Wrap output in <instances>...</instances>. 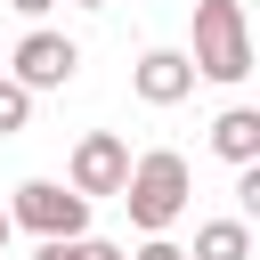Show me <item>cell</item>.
Listing matches in <instances>:
<instances>
[{
    "label": "cell",
    "mask_w": 260,
    "mask_h": 260,
    "mask_svg": "<svg viewBox=\"0 0 260 260\" xmlns=\"http://www.w3.org/2000/svg\"><path fill=\"white\" fill-rule=\"evenodd\" d=\"M187 195H195V171H187V154H179V146L130 154V179H122V211H130V228L171 236V228L187 219Z\"/></svg>",
    "instance_id": "1"
},
{
    "label": "cell",
    "mask_w": 260,
    "mask_h": 260,
    "mask_svg": "<svg viewBox=\"0 0 260 260\" xmlns=\"http://www.w3.org/2000/svg\"><path fill=\"white\" fill-rule=\"evenodd\" d=\"M195 81H244L252 73V16L244 0H195Z\"/></svg>",
    "instance_id": "2"
},
{
    "label": "cell",
    "mask_w": 260,
    "mask_h": 260,
    "mask_svg": "<svg viewBox=\"0 0 260 260\" xmlns=\"http://www.w3.org/2000/svg\"><path fill=\"white\" fill-rule=\"evenodd\" d=\"M8 228H32L41 244H81L89 236V203L65 187V179H24L8 195Z\"/></svg>",
    "instance_id": "3"
},
{
    "label": "cell",
    "mask_w": 260,
    "mask_h": 260,
    "mask_svg": "<svg viewBox=\"0 0 260 260\" xmlns=\"http://www.w3.org/2000/svg\"><path fill=\"white\" fill-rule=\"evenodd\" d=\"M73 73H81V41H65V32H49V24H32V32L16 41V57H8V81H16L24 98L65 89Z\"/></svg>",
    "instance_id": "4"
},
{
    "label": "cell",
    "mask_w": 260,
    "mask_h": 260,
    "mask_svg": "<svg viewBox=\"0 0 260 260\" xmlns=\"http://www.w3.org/2000/svg\"><path fill=\"white\" fill-rule=\"evenodd\" d=\"M122 179H130V146L114 130H81L73 138V162H65V187L81 203H98V195H122Z\"/></svg>",
    "instance_id": "5"
},
{
    "label": "cell",
    "mask_w": 260,
    "mask_h": 260,
    "mask_svg": "<svg viewBox=\"0 0 260 260\" xmlns=\"http://www.w3.org/2000/svg\"><path fill=\"white\" fill-rule=\"evenodd\" d=\"M130 89H138V106H179V98H195L187 49H146V57L130 65Z\"/></svg>",
    "instance_id": "6"
},
{
    "label": "cell",
    "mask_w": 260,
    "mask_h": 260,
    "mask_svg": "<svg viewBox=\"0 0 260 260\" xmlns=\"http://www.w3.org/2000/svg\"><path fill=\"white\" fill-rule=\"evenodd\" d=\"M211 154H219V162H236V171H244V162H260V106H228V114L211 122Z\"/></svg>",
    "instance_id": "7"
},
{
    "label": "cell",
    "mask_w": 260,
    "mask_h": 260,
    "mask_svg": "<svg viewBox=\"0 0 260 260\" xmlns=\"http://www.w3.org/2000/svg\"><path fill=\"white\" fill-rule=\"evenodd\" d=\"M187 260H252V219H236V211L228 219H203Z\"/></svg>",
    "instance_id": "8"
},
{
    "label": "cell",
    "mask_w": 260,
    "mask_h": 260,
    "mask_svg": "<svg viewBox=\"0 0 260 260\" xmlns=\"http://www.w3.org/2000/svg\"><path fill=\"white\" fill-rule=\"evenodd\" d=\"M24 122H32V98H24V89H16L8 73H0V138H16Z\"/></svg>",
    "instance_id": "9"
},
{
    "label": "cell",
    "mask_w": 260,
    "mask_h": 260,
    "mask_svg": "<svg viewBox=\"0 0 260 260\" xmlns=\"http://www.w3.org/2000/svg\"><path fill=\"white\" fill-rule=\"evenodd\" d=\"M49 260H130V252L106 244V236H81V244H49Z\"/></svg>",
    "instance_id": "10"
},
{
    "label": "cell",
    "mask_w": 260,
    "mask_h": 260,
    "mask_svg": "<svg viewBox=\"0 0 260 260\" xmlns=\"http://www.w3.org/2000/svg\"><path fill=\"white\" fill-rule=\"evenodd\" d=\"M130 260H187V252H179V244H171V236H146V244H138V252H130Z\"/></svg>",
    "instance_id": "11"
},
{
    "label": "cell",
    "mask_w": 260,
    "mask_h": 260,
    "mask_svg": "<svg viewBox=\"0 0 260 260\" xmlns=\"http://www.w3.org/2000/svg\"><path fill=\"white\" fill-rule=\"evenodd\" d=\"M0 8H16V16H49L57 0H0Z\"/></svg>",
    "instance_id": "12"
},
{
    "label": "cell",
    "mask_w": 260,
    "mask_h": 260,
    "mask_svg": "<svg viewBox=\"0 0 260 260\" xmlns=\"http://www.w3.org/2000/svg\"><path fill=\"white\" fill-rule=\"evenodd\" d=\"M8 236H16V228H8V203H0V252H8Z\"/></svg>",
    "instance_id": "13"
},
{
    "label": "cell",
    "mask_w": 260,
    "mask_h": 260,
    "mask_svg": "<svg viewBox=\"0 0 260 260\" xmlns=\"http://www.w3.org/2000/svg\"><path fill=\"white\" fill-rule=\"evenodd\" d=\"M73 8H106V0H73Z\"/></svg>",
    "instance_id": "14"
},
{
    "label": "cell",
    "mask_w": 260,
    "mask_h": 260,
    "mask_svg": "<svg viewBox=\"0 0 260 260\" xmlns=\"http://www.w3.org/2000/svg\"><path fill=\"white\" fill-rule=\"evenodd\" d=\"M32 260H49V244H41V252H32Z\"/></svg>",
    "instance_id": "15"
}]
</instances>
